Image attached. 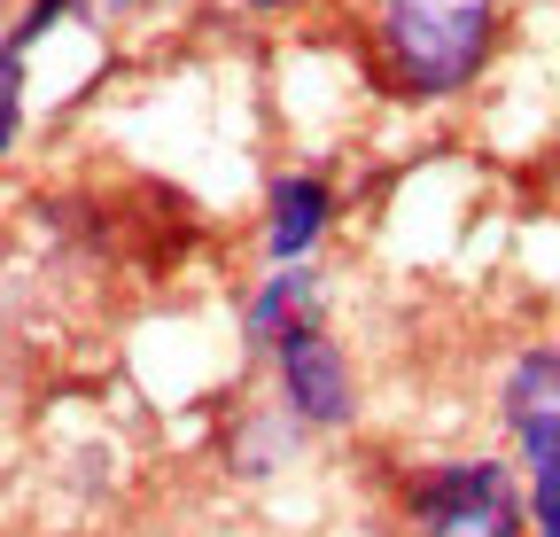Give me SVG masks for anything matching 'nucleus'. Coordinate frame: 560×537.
<instances>
[{
    "label": "nucleus",
    "mask_w": 560,
    "mask_h": 537,
    "mask_svg": "<svg viewBox=\"0 0 560 537\" xmlns=\"http://www.w3.org/2000/svg\"><path fill=\"white\" fill-rule=\"evenodd\" d=\"M522 436V459H529V514H537V537H560V413H522L514 421Z\"/></svg>",
    "instance_id": "obj_5"
},
{
    "label": "nucleus",
    "mask_w": 560,
    "mask_h": 537,
    "mask_svg": "<svg viewBox=\"0 0 560 537\" xmlns=\"http://www.w3.org/2000/svg\"><path fill=\"white\" fill-rule=\"evenodd\" d=\"M16 79H24V47L0 39V125L16 132Z\"/></svg>",
    "instance_id": "obj_8"
},
{
    "label": "nucleus",
    "mask_w": 560,
    "mask_h": 537,
    "mask_svg": "<svg viewBox=\"0 0 560 537\" xmlns=\"http://www.w3.org/2000/svg\"><path fill=\"white\" fill-rule=\"evenodd\" d=\"M257 9H272V0H257Z\"/></svg>",
    "instance_id": "obj_9"
},
{
    "label": "nucleus",
    "mask_w": 560,
    "mask_h": 537,
    "mask_svg": "<svg viewBox=\"0 0 560 537\" xmlns=\"http://www.w3.org/2000/svg\"><path fill=\"white\" fill-rule=\"evenodd\" d=\"M327 211H335V195H327V179H280L272 187V226H265V249L280 257V265H296L312 242H319V226H327Z\"/></svg>",
    "instance_id": "obj_4"
},
{
    "label": "nucleus",
    "mask_w": 560,
    "mask_h": 537,
    "mask_svg": "<svg viewBox=\"0 0 560 537\" xmlns=\"http://www.w3.org/2000/svg\"><path fill=\"white\" fill-rule=\"evenodd\" d=\"M312 296V273H296V265H289V273H272L265 281V296L249 304V335H280V327H289L296 319V304Z\"/></svg>",
    "instance_id": "obj_7"
},
{
    "label": "nucleus",
    "mask_w": 560,
    "mask_h": 537,
    "mask_svg": "<svg viewBox=\"0 0 560 537\" xmlns=\"http://www.w3.org/2000/svg\"><path fill=\"white\" fill-rule=\"evenodd\" d=\"M412 522L429 537H514L522 506H514V483L499 459H459L412 491Z\"/></svg>",
    "instance_id": "obj_2"
},
{
    "label": "nucleus",
    "mask_w": 560,
    "mask_h": 537,
    "mask_svg": "<svg viewBox=\"0 0 560 537\" xmlns=\"http://www.w3.org/2000/svg\"><path fill=\"white\" fill-rule=\"evenodd\" d=\"M272 359H280V389H289V413L296 421H312V429H342L350 421V366H342V351L327 343V335L312 327V319H289L272 335Z\"/></svg>",
    "instance_id": "obj_3"
},
{
    "label": "nucleus",
    "mask_w": 560,
    "mask_h": 537,
    "mask_svg": "<svg viewBox=\"0 0 560 537\" xmlns=\"http://www.w3.org/2000/svg\"><path fill=\"white\" fill-rule=\"evenodd\" d=\"M382 55L405 94H459L499 47V0H382Z\"/></svg>",
    "instance_id": "obj_1"
},
{
    "label": "nucleus",
    "mask_w": 560,
    "mask_h": 537,
    "mask_svg": "<svg viewBox=\"0 0 560 537\" xmlns=\"http://www.w3.org/2000/svg\"><path fill=\"white\" fill-rule=\"evenodd\" d=\"M522 413H560V343L529 351L506 374V421H522Z\"/></svg>",
    "instance_id": "obj_6"
}]
</instances>
